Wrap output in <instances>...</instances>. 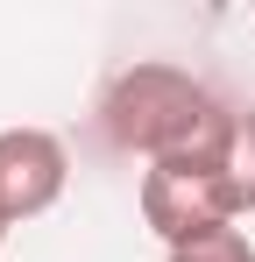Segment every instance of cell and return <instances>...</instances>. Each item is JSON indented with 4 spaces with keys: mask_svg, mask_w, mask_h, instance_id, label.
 Listing matches in <instances>:
<instances>
[{
    "mask_svg": "<svg viewBox=\"0 0 255 262\" xmlns=\"http://www.w3.org/2000/svg\"><path fill=\"white\" fill-rule=\"evenodd\" d=\"M0 234H7V227H0Z\"/></svg>",
    "mask_w": 255,
    "mask_h": 262,
    "instance_id": "8992f818",
    "label": "cell"
},
{
    "mask_svg": "<svg viewBox=\"0 0 255 262\" xmlns=\"http://www.w3.org/2000/svg\"><path fill=\"white\" fill-rule=\"evenodd\" d=\"M234 184L227 163H149L142 170V220L163 234V248L213 234V227H234Z\"/></svg>",
    "mask_w": 255,
    "mask_h": 262,
    "instance_id": "7a4b0ae2",
    "label": "cell"
},
{
    "mask_svg": "<svg viewBox=\"0 0 255 262\" xmlns=\"http://www.w3.org/2000/svg\"><path fill=\"white\" fill-rule=\"evenodd\" d=\"M71 184V149L50 128H0V227L50 213Z\"/></svg>",
    "mask_w": 255,
    "mask_h": 262,
    "instance_id": "3957f363",
    "label": "cell"
},
{
    "mask_svg": "<svg viewBox=\"0 0 255 262\" xmlns=\"http://www.w3.org/2000/svg\"><path fill=\"white\" fill-rule=\"evenodd\" d=\"M99 135L142 156V163H227V142H234V106L192 78L184 64L163 57H142L107 78L99 92Z\"/></svg>",
    "mask_w": 255,
    "mask_h": 262,
    "instance_id": "6da1fadb",
    "label": "cell"
},
{
    "mask_svg": "<svg viewBox=\"0 0 255 262\" xmlns=\"http://www.w3.org/2000/svg\"><path fill=\"white\" fill-rule=\"evenodd\" d=\"M227 184L234 206L255 213V106H234V142H227Z\"/></svg>",
    "mask_w": 255,
    "mask_h": 262,
    "instance_id": "277c9868",
    "label": "cell"
},
{
    "mask_svg": "<svg viewBox=\"0 0 255 262\" xmlns=\"http://www.w3.org/2000/svg\"><path fill=\"white\" fill-rule=\"evenodd\" d=\"M170 262H255V241L241 227H213V234H192V241H177Z\"/></svg>",
    "mask_w": 255,
    "mask_h": 262,
    "instance_id": "5b68a950",
    "label": "cell"
}]
</instances>
